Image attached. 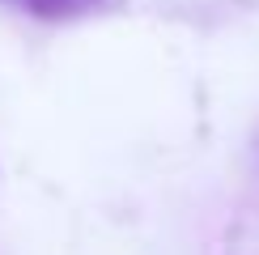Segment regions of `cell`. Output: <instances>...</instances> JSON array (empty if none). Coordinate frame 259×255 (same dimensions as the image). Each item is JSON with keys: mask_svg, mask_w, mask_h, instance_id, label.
Segmentation results:
<instances>
[{"mask_svg": "<svg viewBox=\"0 0 259 255\" xmlns=\"http://www.w3.org/2000/svg\"><path fill=\"white\" fill-rule=\"evenodd\" d=\"M5 5L26 17H38V21H72L85 13H98V9L115 5V0H5Z\"/></svg>", "mask_w": 259, "mask_h": 255, "instance_id": "1", "label": "cell"}]
</instances>
